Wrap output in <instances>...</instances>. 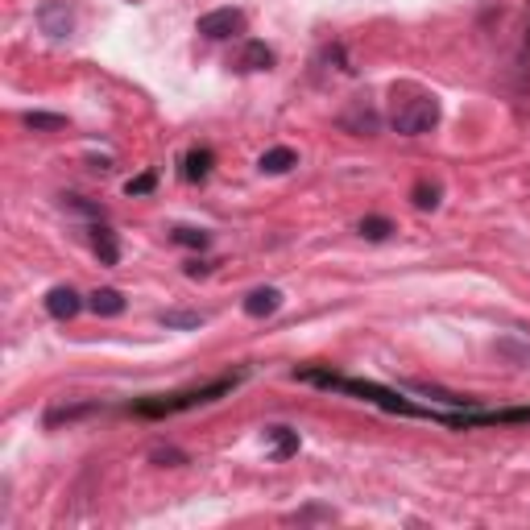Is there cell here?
<instances>
[{
  "label": "cell",
  "instance_id": "3957f363",
  "mask_svg": "<svg viewBox=\"0 0 530 530\" xmlns=\"http://www.w3.org/2000/svg\"><path fill=\"white\" fill-rule=\"evenodd\" d=\"M236 385H241V374H232V377H216V382L199 385V390H178V393H157V398H141V402L133 406V411H137L141 419H166V414L195 411V406H203V402H216V398L232 393Z\"/></svg>",
  "mask_w": 530,
  "mask_h": 530
},
{
  "label": "cell",
  "instance_id": "8992f818",
  "mask_svg": "<svg viewBox=\"0 0 530 530\" xmlns=\"http://www.w3.org/2000/svg\"><path fill=\"white\" fill-rule=\"evenodd\" d=\"M38 25H42V33L46 38H71V30H75V17H71V9H67V0H46L38 9Z\"/></svg>",
  "mask_w": 530,
  "mask_h": 530
},
{
  "label": "cell",
  "instance_id": "ffe728a7",
  "mask_svg": "<svg viewBox=\"0 0 530 530\" xmlns=\"http://www.w3.org/2000/svg\"><path fill=\"white\" fill-rule=\"evenodd\" d=\"M390 232H393V224L385 216H364L361 220V236H364V241H385Z\"/></svg>",
  "mask_w": 530,
  "mask_h": 530
},
{
  "label": "cell",
  "instance_id": "7a4b0ae2",
  "mask_svg": "<svg viewBox=\"0 0 530 530\" xmlns=\"http://www.w3.org/2000/svg\"><path fill=\"white\" fill-rule=\"evenodd\" d=\"M390 125L402 137H422L440 125V99L422 88H393V104H390Z\"/></svg>",
  "mask_w": 530,
  "mask_h": 530
},
{
  "label": "cell",
  "instance_id": "2e32d148",
  "mask_svg": "<svg viewBox=\"0 0 530 530\" xmlns=\"http://www.w3.org/2000/svg\"><path fill=\"white\" fill-rule=\"evenodd\" d=\"M212 175V149H191L187 162H183V178L187 183H199V178Z\"/></svg>",
  "mask_w": 530,
  "mask_h": 530
},
{
  "label": "cell",
  "instance_id": "ac0fdd59",
  "mask_svg": "<svg viewBox=\"0 0 530 530\" xmlns=\"http://www.w3.org/2000/svg\"><path fill=\"white\" fill-rule=\"evenodd\" d=\"M99 406L96 402H83V406H59V411H50L46 414V427H59V422H75L83 419V414H96Z\"/></svg>",
  "mask_w": 530,
  "mask_h": 530
},
{
  "label": "cell",
  "instance_id": "603a6c76",
  "mask_svg": "<svg viewBox=\"0 0 530 530\" xmlns=\"http://www.w3.org/2000/svg\"><path fill=\"white\" fill-rule=\"evenodd\" d=\"M25 125H30V128H62L67 120L54 117V112H30V117H25Z\"/></svg>",
  "mask_w": 530,
  "mask_h": 530
},
{
  "label": "cell",
  "instance_id": "52a82bcc",
  "mask_svg": "<svg viewBox=\"0 0 530 530\" xmlns=\"http://www.w3.org/2000/svg\"><path fill=\"white\" fill-rule=\"evenodd\" d=\"M46 311L54 315V319H75V315L83 311V298H79L71 286H54L46 295Z\"/></svg>",
  "mask_w": 530,
  "mask_h": 530
},
{
  "label": "cell",
  "instance_id": "ba28073f",
  "mask_svg": "<svg viewBox=\"0 0 530 530\" xmlns=\"http://www.w3.org/2000/svg\"><path fill=\"white\" fill-rule=\"evenodd\" d=\"M278 307H282V290H274V286H261V290H253V295L245 298V315H253V319L274 315Z\"/></svg>",
  "mask_w": 530,
  "mask_h": 530
},
{
  "label": "cell",
  "instance_id": "44dd1931",
  "mask_svg": "<svg viewBox=\"0 0 530 530\" xmlns=\"http://www.w3.org/2000/svg\"><path fill=\"white\" fill-rule=\"evenodd\" d=\"M170 236H175L178 245H187V249H203L207 245V232H203V228H175Z\"/></svg>",
  "mask_w": 530,
  "mask_h": 530
},
{
  "label": "cell",
  "instance_id": "cb8c5ba5",
  "mask_svg": "<svg viewBox=\"0 0 530 530\" xmlns=\"http://www.w3.org/2000/svg\"><path fill=\"white\" fill-rule=\"evenodd\" d=\"M125 191H128V195H149V191H154V175H137V178H128V183H125Z\"/></svg>",
  "mask_w": 530,
  "mask_h": 530
},
{
  "label": "cell",
  "instance_id": "4fadbf2b",
  "mask_svg": "<svg viewBox=\"0 0 530 530\" xmlns=\"http://www.w3.org/2000/svg\"><path fill=\"white\" fill-rule=\"evenodd\" d=\"M298 162L295 149H286V146H274V149H265L261 154V170L265 175H286V170Z\"/></svg>",
  "mask_w": 530,
  "mask_h": 530
},
{
  "label": "cell",
  "instance_id": "6da1fadb",
  "mask_svg": "<svg viewBox=\"0 0 530 530\" xmlns=\"http://www.w3.org/2000/svg\"><path fill=\"white\" fill-rule=\"evenodd\" d=\"M298 382L307 385H319V390H340V393H356V398H364V402L382 406V411L390 414H411V419H440L435 411H422V406H414L411 398H402L398 390H385V385L377 382H356V377H340L332 374V369H295Z\"/></svg>",
  "mask_w": 530,
  "mask_h": 530
},
{
  "label": "cell",
  "instance_id": "7c38bea8",
  "mask_svg": "<svg viewBox=\"0 0 530 530\" xmlns=\"http://www.w3.org/2000/svg\"><path fill=\"white\" fill-rule=\"evenodd\" d=\"M265 440H274V460H290L298 452V431L290 427H265Z\"/></svg>",
  "mask_w": 530,
  "mask_h": 530
},
{
  "label": "cell",
  "instance_id": "5bb4252c",
  "mask_svg": "<svg viewBox=\"0 0 530 530\" xmlns=\"http://www.w3.org/2000/svg\"><path fill=\"white\" fill-rule=\"evenodd\" d=\"M344 128H356V133H377V112L369 109V104H353V112H344Z\"/></svg>",
  "mask_w": 530,
  "mask_h": 530
},
{
  "label": "cell",
  "instance_id": "277c9868",
  "mask_svg": "<svg viewBox=\"0 0 530 530\" xmlns=\"http://www.w3.org/2000/svg\"><path fill=\"white\" fill-rule=\"evenodd\" d=\"M435 422H452V427H493V422H530V406H510V411H481V414H440Z\"/></svg>",
  "mask_w": 530,
  "mask_h": 530
},
{
  "label": "cell",
  "instance_id": "9c48e42d",
  "mask_svg": "<svg viewBox=\"0 0 530 530\" xmlns=\"http://www.w3.org/2000/svg\"><path fill=\"white\" fill-rule=\"evenodd\" d=\"M270 67H274V50L265 42H249L241 50V59H236V71H270Z\"/></svg>",
  "mask_w": 530,
  "mask_h": 530
},
{
  "label": "cell",
  "instance_id": "9a60e30c",
  "mask_svg": "<svg viewBox=\"0 0 530 530\" xmlns=\"http://www.w3.org/2000/svg\"><path fill=\"white\" fill-rule=\"evenodd\" d=\"M157 319H162V327H170V332H191V327L207 324V315H199V311H162Z\"/></svg>",
  "mask_w": 530,
  "mask_h": 530
},
{
  "label": "cell",
  "instance_id": "8fae6325",
  "mask_svg": "<svg viewBox=\"0 0 530 530\" xmlns=\"http://www.w3.org/2000/svg\"><path fill=\"white\" fill-rule=\"evenodd\" d=\"M88 307L96 315H104V319H112V315L125 311V295H120V290H112V286H104V290H96V295L88 298Z\"/></svg>",
  "mask_w": 530,
  "mask_h": 530
},
{
  "label": "cell",
  "instance_id": "5b68a950",
  "mask_svg": "<svg viewBox=\"0 0 530 530\" xmlns=\"http://www.w3.org/2000/svg\"><path fill=\"white\" fill-rule=\"evenodd\" d=\"M199 33L203 38H232V33H245V13L241 9H216L199 17Z\"/></svg>",
  "mask_w": 530,
  "mask_h": 530
},
{
  "label": "cell",
  "instance_id": "d6986e66",
  "mask_svg": "<svg viewBox=\"0 0 530 530\" xmlns=\"http://www.w3.org/2000/svg\"><path fill=\"white\" fill-rule=\"evenodd\" d=\"M440 195H443V191L435 187V183H419V187L411 191V199H414V207H419V212H431V207H440Z\"/></svg>",
  "mask_w": 530,
  "mask_h": 530
},
{
  "label": "cell",
  "instance_id": "7402d4cb",
  "mask_svg": "<svg viewBox=\"0 0 530 530\" xmlns=\"http://www.w3.org/2000/svg\"><path fill=\"white\" fill-rule=\"evenodd\" d=\"M62 203H67L71 212H79V216H91V220L104 216V212H99L96 203H88V199H79V195H62Z\"/></svg>",
  "mask_w": 530,
  "mask_h": 530
},
{
  "label": "cell",
  "instance_id": "e0dca14e",
  "mask_svg": "<svg viewBox=\"0 0 530 530\" xmlns=\"http://www.w3.org/2000/svg\"><path fill=\"white\" fill-rule=\"evenodd\" d=\"M411 390L414 393H427V398H440V402H448V406H472L477 398H464V393H448V390H440V385H431V382H411Z\"/></svg>",
  "mask_w": 530,
  "mask_h": 530
},
{
  "label": "cell",
  "instance_id": "30bf717a",
  "mask_svg": "<svg viewBox=\"0 0 530 530\" xmlns=\"http://www.w3.org/2000/svg\"><path fill=\"white\" fill-rule=\"evenodd\" d=\"M91 245H96V257L104 265H117L120 245H117V232H112L109 224H96V228H91Z\"/></svg>",
  "mask_w": 530,
  "mask_h": 530
}]
</instances>
